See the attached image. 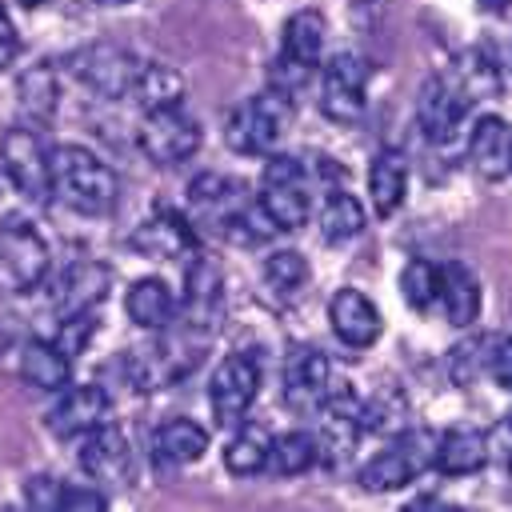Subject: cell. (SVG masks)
Segmentation results:
<instances>
[{
  "label": "cell",
  "instance_id": "obj_37",
  "mask_svg": "<svg viewBox=\"0 0 512 512\" xmlns=\"http://www.w3.org/2000/svg\"><path fill=\"white\" fill-rule=\"evenodd\" d=\"M312 76H316V64L292 60V56H284V52H280V60L272 64V88L284 92V96H292V100L312 84Z\"/></svg>",
  "mask_w": 512,
  "mask_h": 512
},
{
  "label": "cell",
  "instance_id": "obj_40",
  "mask_svg": "<svg viewBox=\"0 0 512 512\" xmlns=\"http://www.w3.org/2000/svg\"><path fill=\"white\" fill-rule=\"evenodd\" d=\"M16 56H20V32H16L12 16H8V12H4V4H0V72H4Z\"/></svg>",
  "mask_w": 512,
  "mask_h": 512
},
{
  "label": "cell",
  "instance_id": "obj_18",
  "mask_svg": "<svg viewBox=\"0 0 512 512\" xmlns=\"http://www.w3.org/2000/svg\"><path fill=\"white\" fill-rule=\"evenodd\" d=\"M468 160L484 180H504L512 172V124L504 116H480L468 132Z\"/></svg>",
  "mask_w": 512,
  "mask_h": 512
},
{
  "label": "cell",
  "instance_id": "obj_23",
  "mask_svg": "<svg viewBox=\"0 0 512 512\" xmlns=\"http://www.w3.org/2000/svg\"><path fill=\"white\" fill-rule=\"evenodd\" d=\"M20 380L36 392H60L72 380V356H64L52 340H28L20 348Z\"/></svg>",
  "mask_w": 512,
  "mask_h": 512
},
{
  "label": "cell",
  "instance_id": "obj_29",
  "mask_svg": "<svg viewBox=\"0 0 512 512\" xmlns=\"http://www.w3.org/2000/svg\"><path fill=\"white\" fill-rule=\"evenodd\" d=\"M268 440L272 436H268L264 424L240 420L236 432H232V440L224 444V468L232 476H256V472H264V464H268Z\"/></svg>",
  "mask_w": 512,
  "mask_h": 512
},
{
  "label": "cell",
  "instance_id": "obj_15",
  "mask_svg": "<svg viewBox=\"0 0 512 512\" xmlns=\"http://www.w3.org/2000/svg\"><path fill=\"white\" fill-rule=\"evenodd\" d=\"M80 440V468L96 480V484H128L132 480V448H128V436L116 428V424H96L88 428Z\"/></svg>",
  "mask_w": 512,
  "mask_h": 512
},
{
  "label": "cell",
  "instance_id": "obj_21",
  "mask_svg": "<svg viewBox=\"0 0 512 512\" xmlns=\"http://www.w3.org/2000/svg\"><path fill=\"white\" fill-rule=\"evenodd\" d=\"M176 292L160 280V276H140V280H132L128 284V292H124V312H128V320L136 324V328H144V332H164L172 320H176Z\"/></svg>",
  "mask_w": 512,
  "mask_h": 512
},
{
  "label": "cell",
  "instance_id": "obj_11",
  "mask_svg": "<svg viewBox=\"0 0 512 512\" xmlns=\"http://www.w3.org/2000/svg\"><path fill=\"white\" fill-rule=\"evenodd\" d=\"M464 112H468V88L456 72H436L424 80V88L416 96V124L432 144L452 140Z\"/></svg>",
  "mask_w": 512,
  "mask_h": 512
},
{
  "label": "cell",
  "instance_id": "obj_30",
  "mask_svg": "<svg viewBox=\"0 0 512 512\" xmlns=\"http://www.w3.org/2000/svg\"><path fill=\"white\" fill-rule=\"evenodd\" d=\"M324 452H320V440L312 436V432H284V436H272L268 440V472H276V476H300V472H308V468H316V460H320Z\"/></svg>",
  "mask_w": 512,
  "mask_h": 512
},
{
  "label": "cell",
  "instance_id": "obj_25",
  "mask_svg": "<svg viewBox=\"0 0 512 512\" xmlns=\"http://www.w3.org/2000/svg\"><path fill=\"white\" fill-rule=\"evenodd\" d=\"M484 460H488V440L476 428H452V432L436 436L432 464L444 476H472L476 468H484Z\"/></svg>",
  "mask_w": 512,
  "mask_h": 512
},
{
  "label": "cell",
  "instance_id": "obj_22",
  "mask_svg": "<svg viewBox=\"0 0 512 512\" xmlns=\"http://www.w3.org/2000/svg\"><path fill=\"white\" fill-rule=\"evenodd\" d=\"M204 452H208V428L196 424V420H188V416H172V420H164L152 432V456H156V464L184 468V464H196Z\"/></svg>",
  "mask_w": 512,
  "mask_h": 512
},
{
  "label": "cell",
  "instance_id": "obj_17",
  "mask_svg": "<svg viewBox=\"0 0 512 512\" xmlns=\"http://www.w3.org/2000/svg\"><path fill=\"white\" fill-rule=\"evenodd\" d=\"M328 324L344 348H368L380 340V328H384L376 304L360 288H340L328 300Z\"/></svg>",
  "mask_w": 512,
  "mask_h": 512
},
{
  "label": "cell",
  "instance_id": "obj_19",
  "mask_svg": "<svg viewBox=\"0 0 512 512\" xmlns=\"http://www.w3.org/2000/svg\"><path fill=\"white\" fill-rule=\"evenodd\" d=\"M132 248H140L144 256H160V260H176L184 252L196 248V232L192 220L172 212V208H156L136 232H132Z\"/></svg>",
  "mask_w": 512,
  "mask_h": 512
},
{
  "label": "cell",
  "instance_id": "obj_34",
  "mask_svg": "<svg viewBox=\"0 0 512 512\" xmlns=\"http://www.w3.org/2000/svg\"><path fill=\"white\" fill-rule=\"evenodd\" d=\"M264 280H268L272 292L292 296V292L308 280V260H304L300 252H292V248H280V252H272V256L264 260Z\"/></svg>",
  "mask_w": 512,
  "mask_h": 512
},
{
  "label": "cell",
  "instance_id": "obj_7",
  "mask_svg": "<svg viewBox=\"0 0 512 512\" xmlns=\"http://www.w3.org/2000/svg\"><path fill=\"white\" fill-rule=\"evenodd\" d=\"M260 396V360L248 356V352H232L216 364L212 380H208V408H212V420L220 428H236L248 408L256 404Z\"/></svg>",
  "mask_w": 512,
  "mask_h": 512
},
{
  "label": "cell",
  "instance_id": "obj_16",
  "mask_svg": "<svg viewBox=\"0 0 512 512\" xmlns=\"http://www.w3.org/2000/svg\"><path fill=\"white\" fill-rule=\"evenodd\" d=\"M176 312H184V324L192 332H212L224 316V276L216 268V260L196 256L188 276H184V304H176Z\"/></svg>",
  "mask_w": 512,
  "mask_h": 512
},
{
  "label": "cell",
  "instance_id": "obj_39",
  "mask_svg": "<svg viewBox=\"0 0 512 512\" xmlns=\"http://www.w3.org/2000/svg\"><path fill=\"white\" fill-rule=\"evenodd\" d=\"M108 508V496L96 492V488H84V484H64L60 492V512H100Z\"/></svg>",
  "mask_w": 512,
  "mask_h": 512
},
{
  "label": "cell",
  "instance_id": "obj_6",
  "mask_svg": "<svg viewBox=\"0 0 512 512\" xmlns=\"http://www.w3.org/2000/svg\"><path fill=\"white\" fill-rule=\"evenodd\" d=\"M140 68H144V60L136 52H128L120 44H104V40L100 44H84L80 52L68 56V72L84 88H92L96 96H104V100L132 96V88L140 80Z\"/></svg>",
  "mask_w": 512,
  "mask_h": 512
},
{
  "label": "cell",
  "instance_id": "obj_12",
  "mask_svg": "<svg viewBox=\"0 0 512 512\" xmlns=\"http://www.w3.org/2000/svg\"><path fill=\"white\" fill-rule=\"evenodd\" d=\"M332 384V368H328V356L312 344H296L284 360V372H280V388H284V404L296 412V416H316V408L324 404V392Z\"/></svg>",
  "mask_w": 512,
  "mask_h": 512
},
{
  "label": "cell",
  "instance_id": "obj_20",
  "mask_svg": "<svg viewBox=\"0 0 512 512\" xmlns=\"http://www.w3.org/2000/svg\"><path fill=\"white\" fill-rule=\"evenodd\" d=\"M436 304H440V312H444L448 324H456V328L476 324L480 320V304H484L476 276L464 264L436 268Z\"/></svg>",
  "mask_w": 512,
  "mask_h": 512
},
{
  "label": "cell",
  "instance_id": "obj_38",
  "mask_svg": "<svg viewBox=\"0 0 512 512\" xmlns=\"http://www.w3.org/2000/svg\"><path fill=\"white\" fill-rule=\"evenodd\" d=\"M60 492H64V484L56 480V476H28V484H24V504L28 508H36V512H60Z\"/></svg>",
  "mask_w": 512,
  "mask_h": 512
},
{
  "label": "cell",
  "instance_id": "obj_35",
  "mask_svg": "<svg viewBox=\"0 0 512 512\" xmlns=\"http://www.w3.org/2000/svg\"><path fill=\"white\" fill-rule=\"evenodd\" d=\"M400 292H404V304L416 308V312H428L436 304V264L428 260H408L404 272H400Z\"/></svg>",
  "mask_w": 512,
  "mask_h": 512
},
{
  "label": "cell",
  "instance_id": "obj_14",
  "mask_svg": "<svg viewBox=\"0 0 512 512\" xmlns=\"http://www.w3.org/2000/svg\"><path fill=\"white\" fill-rule=\"evenodd\" d=\"M248 200V188L224 172H200L192 184H188V212H192V224L200 228H212L216 236L228 232L232 216L240 212V204Z\"/></svg>",
  "mask_w": 512,
  "mask_h": 512
},
{
  "label": "cell",
  "instance_id": "obj_42",
  "mask_svg": "<svg viewBox=\"0 0 512 512\" xmlns=\"http://www.w3.org/2000/svg\"><path fill=\"white\" fill-rule=\"evenodd\" d=\"M476 4H480L484 12H504V8L512 4V0H476Z\"/></svg>",
  "mask_w": 512,
  "mask_h": 512
},
{
  "label": "cell",
  "instance_id": "obj_10",
  "mask_svg": "<svg viewBox=\"0 0 512 512\" xmlns=\"http://www.w3.org/2000/svg\"><path fill=\"white\" fill-rule=\"evenodd\" d=\"M316 104L328 120L336 124H352L364 104H368V60L340 52L328 60V68L320 72V88H316Z\"/></svg>",
  "mask_w": 512,
  "mask_h": 512
},
{
  "label": "cell",
  "instance_id": "obj_3",
  "mask_svg": "<svg viewBox=\"0 0 512 512\" xmlns=\"http://www.w3.org/2000/svg\"><path fill=\"white\" fill-rule=\"evenodd\" d=\"M288 124H292V96L264 88L228 116V144L244 156H268L280 148Z\"/></svg>",
  "mask_w": 512,
  "mask_h": 512
},
{
  "label": "cell",
  "instance_id": "obj_33",
  "mask_svg": "<svg viewBox=\"0 0 512 512\" xmlns=\"http://www.w3.org/2000/svg\"><path fill=\"white\" fill-rule=\"evenodd\" d=\"M20 108L32 120H48L56 112V72L48 64H36L20 76Z\"/></svg>",
  "mask_w": 512,
  "mask_h": 512
},
{
  "label": "cell",
  "instance_id": "obj_24",
  "mask_svg": "<svg viewBox=\"0 0 512 512\" xmlns=\"http://www.w3.org/2000/svg\"><path fill=\"white\" fill-rule=\"evenodd\" d=\"M368 196H372V208L376 216H392L404 196H408V160L392 148L376 152L372 164H368Z\"/></svg>",
  "mask_w": 512,
  "mask_h": 512
},
{
  "label": "cell",
  "instance_id": "obj_31",
  "mask_svg": "<svg viewBox=\"0 0 512 512\" xmlns=\"http://www.w3.org/2000/svg\"><path fill=\"white\" fill-rule=\"evenodd\" d=\"M132 96L140 100V108H160V104H180L184 100V80L176 68L168 64H148L140 68V80L132 88Z\"/></svg>",
  "mask_w": 512,
  "mask_h": 512
},
{
  "label": "cell",
  "instance_id": "obj_5",
  "mask_svg": "<svg viewBox=\"0 0 512 512\" xmlns=\"http://www.w3.org/2000/svg\"><path fill=\"white\" fill-rule=\"evenodd\" d=\"M260 204L280 224V232H296V228L308 224L312 192H308L304 164L296 156L268 152V164H264V176H260Z\"/></svg>",
  "mask_w": 512,
  "mask_h": 512
},
{
  "label": "cell",
  "instance_id": "obj_43",
  "mask_svg": "<svg viewBox=\"0 0 512 512\" xmlns=\"http://www.w3.org/2000/svg\"><path fill=\"white\" fill-rule=\"evenodd\" d=\"M96 4H128V0H96Z\"/></svg>",
  "mask_w": 512,
  "mask_h": 512
},
{
  "label": "cell",
  "instance_id": "obj_45",
  "mask_svg": "<svg viewBox=\"0 0 512 512\" xmlns=\"http://www.w3.org/2000/svg\"><path fill=\"white\" fill-rule=\"evenodd\" d=\"M508 464H512V452H508Z\"/></svg>",
  "mask_w": 512,
  "mask_h": 512
},
{
  "label": "cell",
  "instance_id": "obj_4",
  "mask_svg": "<svg viewBox=\"0 0 512 512\" xmlns=\"http://www.w3.org/2000/svg\"><path fill=\"white\" fill-rule=\"evenodd\" d=\"M140 152L160 164V168H172V164H184L200 152V120L180 104H160V108H144V120H140Z\"/></svg>",
  "mask_w": 512,
  "mask_h": 512
},
{
  "label": "cell",
  "instance_id": "obj_2",
  "mask_svg": "<svg viewBox=\"0 0 512 512\" xmlns=\"http://www.w3.org/2000/svg\"><path fill=\"white\" fill-rule=\"evenodd\" d=\"M432 448L436 436L424 428H400L396 436H388V444L360 464L356 484L364 492H396L404 484H412L424 468H432Z\"/></svg>",
  "mask_w": 512,
  "mask_h": 512
},
{
  "label": "cell",
  "instance_id": "obj_13",
  "mask_svg": "<svg viewBox=\"0 0 512 512\" xmlns=\"http://www.w3.org/2000/svg\"><path fill=\"white\" fill-rule=\"evenodd\" d=\"M108 412H112V400H108V392H104L100 384H72V380H68V384L60 388L56 404L48 408L44 424H48L52 436L76 440V436H84L88 428L104 424Z\"/></svg>",
  "mask_w": 512,
  "mask_h": 512
},
{
  "label": "cell",
  "instance_id": "obj_8",
  "mask_svg": "<svg viewBox=\"0 0 512 512\" xmlns=\"http://www.w3.org/2000/svg\"><path fill=\"white\" fill-rule=\"evenodd\" d=\"M0 172L12 180V188L32 200L44 204L52 196V176H48V148L32 128L12 124L0 136Z\"/></svg>",
  "mask_w": 512,
  "mask_h": 512
},
{
  "label": "cell",
  "instance_id": "obj_27",
  "mask_svg": "<svg viewBox=\"0 0 512 512\" xmlns=\"http://www.w3.org/2000/svg\"><path fill=\"white\" fill-rule=\"evenodd\" d=\"M364 224H368V212H364V204H360L352 192L332 188V192L320 200V236H324L328 244H348V240H356V236L364 232Z\"/></svg>",
  "mask_w": 512,
  "mask_h": 512
},
{
  "label": "cell",
  "instance_id": "obj_9",
  "mask_svg": "<svg viewBox=\"0 0 512 512\" xmlns=\"http://www.w3.org/2000/svg\"><path fill=\"white\" fill-rule=\"evenodd\" d=\"M48 240L28 220L0 224V284L8 292H32L48 276Z\"/></svg>",
  "mask_w": 512,
  "mask_h": 512
},
{
  "label": "cell",
  "instance_id": "obj_32",
  "mask_svg": "<svg viewBox=\"0 0 512 512\" xmlns=\"http://www.w3.org/2000/svg\"><path fill=\"white\" fill-rule=\"evenodd\" d=\"M408 420V404L396 388H380L372 400H360V432H384V436H396Z\"/></svg>",
  "mask_w": 512,
  "mask_h": 512
},
{
  "label": "cell",
  "instance_id": "obj_28",
  "mask_svg": "<svg viewBox=\"0 0 512 512\" xmlns=\"http://www.w3.org/2000/svg\"><path fill=\"white\" fill-rule=\"evenodd\" d=\"M324 40H328V20H324V12L300 8V12H292V16L284 20V56L304 60V64H320Z\"/></svg>",
  "mask_w": 512,
  "mask_h": 512
},
{
  "label": "cell",
  "instance_id": "obj_1",
  "mask_svg": "<svg viewBox=\"0 0 512 512\" xmlns=\"http://www.w3.org/2000/svg\"><path fill=\"white\" fill-rule=\"evenodd\" d=\"M48 176H52V196L80 216H108L116 208L120 196L116 172L84 144H56L48 152Z\"/></svg>",
  "mask_w": 512,
  "mask_h": 512
},
{
  "label": "cell",
  "instance_id": "obj_36",
  "mask_svg": "<svg viewBox=\"0 0 512 512\" xmlns=\"http://www.w3.org/2000/svg\"><path fill=\"white\" fill-rule=\"evenodd\" d=\"M492 344L496 340H464V344H456L452 348V356H448V372H452V380L456 384H472L480 372H488V360H492Z\"/></svg>",
  "mask_w": 512,
  "mask_h": 512
},
{
  "label": "cell",
  "instance_id": "obj_26",
  "mask_svg": "<svg viewBox=\"0 0 512 512\" xmlns=\"http://www.w3.org/2000/svg\"><path fill=\"white\" fill-rule=\"evenodd\" d=\"M108 268L96 264V260H80L76 268H68V276L60 280V292H56V308L60 316H72V312H84V308H96L108 292Z\"/></svg>",
  "mask_w": 512,
  "mask_h": 512
},
{
  "label": "cell",
  "instance_id": "obj_44",
  "mask_svg": "<svg viewBox=\"0 0 512 512\" xmlns=\"http://www.w3.org/2000/svg\"><path fill=\"white\" fill-rule=\"evenodd\" d=\"M36 4H44V0H24V8H36Z\"/></svg>",
  "mask_w": 512,
  "mask_h": 512
},
{
  "label": "cell",
  "instance_id": "obj_41",
  "mask_svg": "<svg viewBox=\"0 0 512 512\" xmlns=\"http://www.w3.org/2000/svg\"><path fill=\"white\" fill-rule=\"evenodd\" d=\"M488 372H492V376H496L504 388H512V336L492 344V360H488Z\"/></svg>",
  "mask_w": 512,
  "mask_h": 512
}]
</instances>
